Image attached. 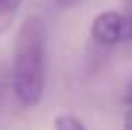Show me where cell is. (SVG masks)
Returning a JSON list of instances; mask_svg holds the SVG:
<instances>
[{
	"label": "cell",
	"instance_id": "ba28073f",
	"mask_svg": "<svg viewBox=\"0 0 132 130\" xmlns=\"http://www.w3.org/2000/svg\"><path fill=\"white\" fill-rule=\"evenodd\" d=\"M123 130H132V108H128L123 115Z\"/></svg>",
	"mask_w": 132,
	"mask_h": 130
},
{
	"label": "cell",
	"instance_id": "277c9868",
	"mask_svg": "<svg viewBox=\"0 0 132 130\" xmlns=\"http://www.w3.org/2000/svg\"><path fill=\"white\" fill-rule=\"evenodd\" d=\"M9 87H11V67L4 63V59H0V104H2Z\"/></svg>",
	"mask_w": 132,
	"mask_h": 130
},
{
	"label": "cell",
	"instance_id": "5b68a950",
	"mask_svg": "<svg viewBox=\"0 0 132 130\" xmlns=\"http://www.w3.org/2000/svg\"><path fill=\"white\" fill-rule=\"evenodd\" d=\"M24 0H0V18H9L20 9Z\"/></svg>",
	"mask_w": 132,
	"mask_h": 130
},
{
	"label": "cell",
	"instance_id": "52a82bcc",
	"mask_svg": "<svg viewBox=\"0 0 132 130\" xmlns=\"http://www.w3.org/2000/svg\"><path fill=\"white\" fill-rule=\"evenodd\" d=\"M123 102H126V106H128V108H132V78H130L128 87H126V95H123Z\"/></svg>",
	"mask_w": 132,
	"mask_h": 130
},
{
	"label": "cell",
	"instance_id": "6da1fadb",
	"mask_svg": "<svg viewBox=\"0 0 132 130\" xmlns=\"http://www.w3.org/2000/svg\"><path fill=\"white\" fill-rule=\"evenodd\" d=\"M48 69V28L39 15H28L20 24L13 43L11 89L24 108H32L43 100Z\"/></svg>",
	"mask_w": 132,
	"mask_h": 130
},
{
	"label": "cell",
	"instance_id": "3957f363",
	"mask_svg": "<svg viewBox=\"0 0 132 130\" xmlns=\"http://www.w3.org/2000/svg\"><path fill=\"white\" fill-rule=\"evenodd\" d=\"M54 130H89V128L85 126V121L78 115L61 113V115L54 117Z\"/></svg>",
	"mask_w": 132,
	"mask_h": 130
},
{
	"label": "cell",
	"instance_id": "8992f818",
	"mask_svg": "<svg viewBox=\"0 0 132 130\" xmlns=\"http://www.w3.org/2000/svg\"><path fill=\"white\" fill-rule=\"evenodd\" d=\"M80 2H85V0H56V4L61 9H71V7H78Z\"/></svg>",
	"mask_w": 132,
	"mask_h": 130
},
{
	"label": "cell",
	"instance_id": "7a4b0ae2",
	"mask_svg": "<svg viewBox=\"0 0 132 130\" xmlns=\"http://www.w3.org/2000/svg\"><path fill=\"white\" fill-rule=\"evenodd\" d=\"M91 39L95 46L113 48L132 41V18L126 11H102L91 22Z\"/></svg>",
	"mask_w": 132,
	"mask_h": 130
},
{
	"label": "cell",
	"instance_id": "9c48e42d",
	"mask_svg": "<svg viewBox=\"0 0 132 130\" xmlns=\"http://www.w3.org/2000/svg\"><path fill=\"white\" fill-rule=\"evenodd\" d=\"M126 13H128L130 18H132V0H130V4H128V9H126Z\"/></svg>",
	"mask_w": 132,
	"mask_h": 130
}]
</instances>
